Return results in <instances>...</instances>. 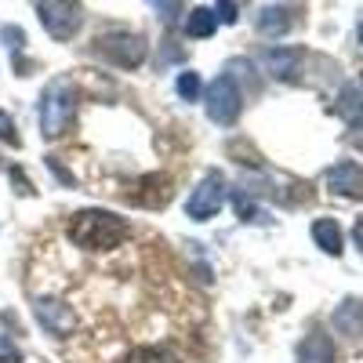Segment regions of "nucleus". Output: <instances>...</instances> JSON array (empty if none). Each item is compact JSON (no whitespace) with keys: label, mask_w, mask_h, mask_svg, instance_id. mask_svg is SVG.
<instances>
[{"label":"nucleus","mask_w":363,"mask_h":363,"mask_svg":"<svg viewBox=\"0 0 363 363\" xmlns=\"http://www.w3.org/2000/svg\"><path fill=\"white\" fill-rule=\"evenodd\" d=\"M11 182H15V193H18V196H33V193H37V189H33V182L26 178L22 167H11Z\"/></svg>","instance_id":"aec40b11"},{"label":"nucleus","mask_w":363,"mask_h":363,"mask_svg":"<svg viewBox=\"0 0 363 363\" xmlns=\"http://www.w3.org/2000/svg\"><path fill=\"white\" fill-rule=\"evenodd\" d=\"M124 363H178V352L171 345H138L124 356Z\"/></svg>","instance_id":"f3484780"},{"label":"nucleus","mask_w":363,"mask_h":363,"mask_svg":"<svg viewBox=\"0 0 363 363\" xmlns=\"http://www.w3.org/2000/svg\"><path fill=\"white\" fill-rule=\"evenodd\" d=\"M33 316H37V323L48 330L51 338H66V335L77 330V313H73V306H66L62 298H37L33 301Z\"/></svg>","instance_id":"0eeeda50"},{"label":"nucleus","mask_w":363,"mask_h":363,"mask_svg":"<svg viewBox=\"0 0 363 363\" xmlns=\"http://www.w3.org/2000/svg\"><path fill=\"white\" fill-rule=\"evenodd\" d=\"M149 8H153V11H160V18H174V15H182V4H160V0H153V4H149Z\"/></svg>","instance_id":"393cba45"},{"label":"nucleus","mask_w":363,"mask_h":363,"mask_svg":"<svg viewBox=\"0 0 363 363\" xmlns=\"http://www.w3.org/2000/svg\"><path fill=\"white\" fill-rule=\"evenodd\" d=\"M33 11L51 40H73L84 26V8L73 0H37Z\"/></svg>","instance_id":"7ed1b4c3"},{"label":"nucleus","mask_w":363,"mask_h":363,"mask_svg":"<svg viewBox=\"0 0 363 363\" xmlns=\"http://www.w3.org/2000/svg\"><path fill=\"white\" fill-rule=\"evenodd\" d=\"M0 142H8L11 149H18L22 145V138H18V131H15V120L0 109Z\"/></svg>","instance_id":"6ab92c4d"},{"label":"nucleus","mask_w":363,"mask_h":363,"mask_svg":"<svg viewBox=\"0 0 363 363\" xmlns=\"http://www.w3.org/2000/svg\"><path fill=\"white\" fill-rule=\"evenodd\" d=\"M99 51L109 58L113 66H124V69H138L149 55V44L138 33H124V29H109V33L99 37Z\"/></svg>","instance_id":"39448f33"},{"label":"nucleus","mask_w":363,"mask_h":363,"mask_svg":"<svg viewBox=\"0 0 363 363\" xmlns=\"http://www.w3.org/2000/svg\"><path fill=\"white\" fill-rule=\"evenodd\" d=\"M291 26H294V11L284 8V4H269L258 15V33L262 37H284Z\"/></svg>","instance_id":"f8f14e48"},{"label":"nucleus","mask_w":363,"mask_h":363,"mask_svg":"<svg viewBox=\"0 0 363 363\" xmlns=\"http://www.w3.org/2000/svg\"><path fill=\"white\" fill-rule=\"evenodd\" d=\"M77 87L73 80H51L44 91H40V135L44 138H58L73 128L77 120Z\"/></svg>","instance_id":"f03ea898"},{"label":"nucleus","mask_w":363,"mask_h":363,"mask_svg":"<svg viewBox=\"0 0 363 363\" xmlns=\"http://www.w3.org/2000/svg\"><path fill=\"white\" fill-rule=\"evenodd\" d=\"M48 167H51V174H55L58 182H66V186H77V178H73V174H69V171H66L62 164H58L55 157H48Z\"/></svg>","instance_id":"5701e85b"},{"label":"nucleus","mask_w":363,"mask_h":363,"mask_svg":"<svg viewBox=\"0 0 363 363\" xmlns=\"http://www.w3.org/2000/svg\"><path fill=\"white\" fill-rule=\"evenodd\" d=\"M215 29H218V15L215 8H193L186 15V33L193 40H203V37H215Z\"/></svg>","instance_id":"2eb2a0df"},{"label":"nucleus","mask_w":363,"mask_h":363,"mask_svg":"<svg viewBox=\"0 0 363 363\" xmlns=\"http://www.w3.org/2000/svg\"><path fill=\"white\" fill-rule=\"evenodd\" d=\"M359 48H363V22H359Z\"/></svg>","instance_id":"bb28decb"},{"label":"nucleus","mask_w":363,"mask_h":363,"mask_svg":"<svg viewBox=\"0 0 363 363\" xmlns=\"http://www.w3.org/2000/svg\"><path fill=\"white\" fill-rule=\"evenodd\" d=\"M233 207L240 211V218H244V222H258V207L247 196H233Z\"/></svg>","instance_id":"412c9836"},{"label":"nucleus","mask_w":363,"mask_h":363,"mask_svg":"<svg viewBox=\"0 0 363 363\" xmlns=\"http://www.w3.org/2000/svg\"><path fill=\"white\" fill-rule=\"evenodd\" d=\"M313 240H316V247L327 251V255H342V229L335 218H316L313 222Z\"/></svg>","instance_id":"4468645a"},{"label":"nucleus","mask_w":363,"mask_h":363,"mask_svg":"<svg viewBox=\"0 0 363 363\" xmlns=\"http://www.w3.org/2000/svg\"><path fill=\"white\" fill-rule=\"evenodd\" d=\"M327 186L330 193L338 196H363V167L352 164V160H342L327 171Z\"/></svg>","instance_id":"6e6552de"},{"label":"nucleus","mask_w":363,"mask_h":363,"mask_svg":"<svg viewBox=\"0 0 363 363\" xmlns=\"http://www.w3.org/2000/svg\"><path fill=\"white\" fill-rule=\"evenodd\" d=\"M69 240L84 251H113L128 240V222L106 207H84L69 222Z\"/></svg>","instance_id":"f257e3e1"},{"label":"nucleus","mask_w":363,"mask_h":363,"mask_svg":"<svg viewBox=\"0 0 363 363\" xmlns=\"http://www.w3.org/2000/svg\"><path fill=\"white\" fill-rule=\"evenodd\" d=\"M298 363H335V342L323 330L306 335V342L298 345Z\"/></svg>","instance_id":"9b49d317"},{"label":"nucleus","mask_w":363,"mask_h":363,"mask_svg":"<svg viewBox=\"0 0 363 363\" xmlns=\"http://www.w3.org/2000/svg\"><path fill=\"white\" fill-rule=\"evenodd\" d=\"M262 66L277 80H294L298 66H301V51H294V48H269L262 55Z\"/></svg>","instance_id":"1a4fd4ad"},{"label":"nucleus","mask_w":363,"mask_h":363,"mask_svg":"<svg viewBox=\"0 0 363 363\" xmlns=\"http://www.w3.org/2000/svg\"><path fill=\"white\" fill-rule=\"evenodd\" d=\"M142 193H138V203H145V207H164L167 200H171V174H145L142 182Z\"/></svg>","instance_id":"ddd939ff"},{"label":"nucleus","mask_w":363,"mask_h":363,"mask_svg":"<svg viewBox=\"0 0 363 363\" xmlns=\"http://www.w3.org/2000/svg\"><path fill=\"white\" fill-rule=\"evenodd\" d=\"M338 116L345 120V124H363V91L345 84L338 91Z\"/></svg>","instance_id":"dca6fc26"},{"label":"nucleus","mask_w":363,"mask_h":363,"mask_svg":"<svg viewBox=\"0 0 363 363\" xmlns=\"http://www.w3.org/2000/svg\"><path fill=\"white\" fill-rule=\"evenodd\" d=\"M203 106H207V116L215 120L222 128H233L240 113H244V95H240V87L229 73L215 77L207 84V95H203Z\"/></svg>","instance_id":"20e7f679"},{"label":"nucleus","mask_w":363,"mask_h":363,"mask_svg":"<svg viewBox=\"0 0 363 363\" xmlns=\"http://www.w3.org/2000/svg\"><path fill=\"white\" fill-rule=\"evenodd\" d=\"M222 203H225V182H222L218 171H207L200 178V186L186 200V215L193 222H207V218H215L218 211H222Z\"/></svg>","instance_id":"423d86ee"},{"label":"nucleus","mask_w":363,"mask_h":363,"mask_svg":"<svg viewBox=\"0 0 363 363\" xmlns=\"http://www.w3.org/2000/svg\"><path fill=\"white\" fill-rule=\"evenodd\" d=\"M215 15H218L222 22H236V18H240V8L229 4V0H222V4H215Z\"/></svg>","instance_id":"b1692460"},{"label":"nucleus","mask_w":363,"mask_h":363,"mask_svg":"<svg viewBox=\"0 0 363 363\" xmlns=\"http://www.w3.org/2000/svg\"><path fill=\"white\" fill-rule=\"evenodd\" d=\"M0 363H22V352L8 338H0Z\"/></svg>","instance_id":"4be33fe9"},{"label":"nucleus","mask_w":363,"mask_h":363,"mask_svg":"<svg viewBox=\"0 0 363 363\" xmlns=\"http://www.w3.org/2000/svg\"><path fill=\"white\" fill-rule=\"evenodd\" d=\"M352 240H356V247H359V255H363V218L352 225Z\"/></svg>","instance_id":"a878e982"},{"label":"nucleus","mask_w":363,"mask_h":363,"mask_svg":"<svg viewBox=\"0 0 363 363\" xmlns=\"http://www.w3.org/2000/svg\"><path fill=\"white\" fill-rule=\"evenodd\" d=\"M174 87H178V95L186 99V102H200V95H203V84H200V77L196 73H178V80H174Z\"/></svg>","instance_id":"a211bd4d"},{"label":"nucleus","mask_w":363,"mask_h":363,"mask_svg":"<svg viewBox=\"0 0 363 363\" xmlns=\"http://www.w3.org/2000/svg\"><path fill=\"white\" fill-rule=\"evenodd\" d=\"M330 323H335V330L345 338H363V301L345 298L335 309V316H330Z\"/></svg>","instance_id":"9d476101"}]
</instances>
